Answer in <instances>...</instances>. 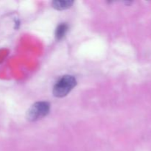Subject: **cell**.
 Instances as JSON below:
<instances>
[{"instance_id": "cell-1", "label": "cell", "mask_w": 151, "mask_h": 151, "mask_svg": "<svg viewBox=\"0 0 151 151\" xmlns=\"http://www.w3.org/2000/svg\"><path fill=\"white\" fill-rule=\"evenodd\" d=\"M77 81L72 75L62 77L54 86L53 94L57 97H63L67 95L76 86Z\"/></svg>"}, {"instance_id": "cell-4", "label": "cell", "mask_w": 151, "mask_h": 151, "mask_svg": "<svg viewBox=\"0 0 151 151\" xmlns=\"http://www.w3.org/2000/svg\"><path fill=\"white\" fill-rule=\"evenodd\" d=\"M69 26L66 24H60L57 27L55 30V37L58 40H60L64 37L66 33L67 32Z\"/></svg>"}, {"instance_id": "cell-3", "label": "cell", "mask_w": 151, "mask_h": 151, "mask_svg": "<svg viewBox=\"0 0 151 151\" xmlns=\"http://www.w3.org/2000/svg\"><path fill=\"white\" fill-rule=\"evenodd\" d=\"M73 3L74 1L71 0H58V1H52V5L56 10H63L69 8L73 4Z\"/></svg>"}, {"instance_id": "cell-2", "label": "cell", "mask_w": 151, "mask_h": 151, "mask_svg": "<svg viewBox=\"0 0 151 151\" xmlns=\"http://www.w3.org/2000/svg\"><path fill=\"white\" fill-rule=\"evenodd\" d=\"M50 106L47 102H38L32 105L27 111V119L29 121H37L44 117L50 111Z\"/></svg>"}]
</instances>
